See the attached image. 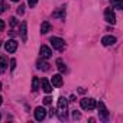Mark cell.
Returning a JSON list of instances; mask_svg holds the SVG:
<instances>
[{"label": "cell", "mask_w": 123, "mask_h": 123, "mask_svg": "<svg viewBox=\"0 0 123 123\" xmlns=\"http://www.w3.org/2000/svg\"><path fill=\"white\" fill-rule=\"evenodd\" d=\"M67 107H68V101L65 97H59L58 98V109H59V119H65L67 117Z\"/></svg>", "instance_id": "6da1fadb"}, {"label": "cell", "mask_w": 123, "mask_h": 123, "mask_svg": "<svg viewBox=\"0 0 123 123\" xmlns=\"http://www.w3.org/2000/svg\"><path fill=\"white\" fill-rule=\"evenodd\" d=\"M49 42H51L52 48H54V49H56V51H62V49H64V46H65L64 39H62V38H58V36H52V38L49 39Z\"/></svg>", "instance_id": "7a4b0ae2"}, {"label": "cell", "mask_w": 123, "mask_h": 123, "mask_svg": "<svg viewBox=\"0 0 123 123\" xmlns=\"http://www.w3.org/2000/svg\"><path fill=\"white\" fill-rule=\"evenodd\" d=\"M96 107L98 109V116H100V119H101L103 122H107V120H109V110L106 109L104 103L100 101L98 104H96Z\"/></svg>", "instance_id": "3957f363"}, {"label": "cell", "mask_w": 123, "mask_h": 123, "mask_svg": "<svg viewBox=\"0 0 123 123\" xmlns=\"http://www.w3.org/2000/svg\"><path fill=\"white\" fill-rule=\"evenodd\" d=\"M80 103H81V107L84 110H94L96 109V104H97L94 98H83Z\"/></svg>", "instance_id": "277c9868"}, {"label": "cell", "mask_w": 123, "mask_h": 123, "mask_svg": "<svg viewBox=\"0 0 123 123\" xmlns=\"http://www.w3.org/2000/svg\"><path fill=\"white\" fill-rule=\"evenodd\" d=\"M104 19H106V22H109V23H111V25L116 23V15H114V12H113L110 7L104 10Z\"/></svg>", "instance_id": "5b68a950"}, {"label": "cell", "mask_w": 123, "mask_h": 123, "mask_svg": "<svg viewBox=\"0 0 123 123\" xmlns=\"http://www.w3.org/2000/svg\"><path fill=\"white\" fill-rule=\"evenodd\" d=\"M5 49L9 52V54H13L16 49H18V42L15 39H9L7 42H5Z\"/></svg>", "instance_id": "8992f818"}, {"label": "cell", "mask_w": 123, "mask_h": 123, "mask_svg": "<svg viewBox=\"0 0 123 123\" xmlns=\"http://www.w3.org/2000/svg\"><path fill=\"white\" fill-rule=\"evenodd\" d=\"M39 54H41V56H42L43 59H49V58L52 56V51H51V48L46 46V45H42V46H41Z\"/></svg>", "instance_id": "52a82bcc"}, {"label": "cell", "mask_w": 123, "mask_h": 123, "mask_svg": "<svg viewBox=\"0 0 123 123\" xmlns=\"http://www.w3.org/2000/svg\"><path fill=\"white\" fill-rule=\"evenodd\" d=\"M46 117V110L43 109V107H36L35 109V119L38 120V122H41V120H43Z\"/></svg>", "instance_id": "ba28073f"}, {"label": "cell", "mask_w": 123, "mask_h": 123, "mask_svg": "<svg viewBox=\"0 0 123 123\" xmlns=\"http://www.w3.org/2000/svg\"><path fill=\"white\" fill-rule=\"evenodd\" d=\"M20 36H22V41L26 42L28 41V23L26 22H22L20 23Z\"/></svg>", "instance_id": "9c48e42d"}, {"label": "cell", "mask_w": 123, "mask_h": 123, "mask_svg": "<svg viewBox=\"0 0 123 123\" xmlns=\"http://www.w3.org/2000/svg\"><path fill=\"white\" fill-rule=\"evenodd\" d=\"M51 83H52V86L54 87H61L64 84V81H62V77H61V74H55L52 78H51Z\"/></svg>", "instance_id": "30bf717a"}, {"label": "cell", "mask_w": 123, "mask_h": 123, "mask_svg": "<svg viewBox=\"0 0 123 123\" xmlns=\"http://www.w3.org/2000/svg\"><path fill=\"white\" fill-rule=\"evenodd\" d=\"M36 68H38V70H42V71H48V70H49V64L42 58V59H38V61H36Z\"/></svg>", "instance_id": "8fae6325"}, {"label": "cell", "mask_w": 123, "mask_h": 123, "mask_svg": "<svg viewBox=\"0 0 123 123\" xmlns=\"http://www.w3.org/2000/svg\"><path fill=\"white\" fill-rule=\"evenodd\" d=\"M41 86H42V90H43L45 93L49 94V93L52 91V84H51L46 78H42V80H41Z\"/></svg>", "instance_id": "7c38bea8"}, {"label": "cell", "mask_w": 123, "mask_h": 123, "mask_svg": "<svg viewBox=\"0 0 123 123\" xmlns=\"http://www.w3.org/2000/svg\"><path fill=\"white\" fill-rule=\"evenodd\" d=\"M101 43L104 45V46H109V45H114L116 43V38L114 36H103L101 38Z\"/></svg>", "instance_id": "4fadbf2b"}, {"label": "cell", "mask_w": 123, "mask_h": 123, "mask_svg": "<svg viewBox=\"0 0 123 123\" xmlns=\"http://www.w3.org/2000/svg\"><path fill=\"white\" fill-rule=\"evenodd\" d=\"M7 70V59L5 56H0V73H5Z\"/></svg>", "instance_id": "5bb4252c"}, {"label": "cell", "mask_w": 123, "mask_h": 123, "mask_svg": "<svg viewBox=\"0 0 123 123\" xmlns=\"http://www.w3.org/2000/svg\"><path fill=\"white\" fill-rule=\"evenodd\" d=\"M56 67H58V70H59L61 73H65V71H67V67H65L64 61L61 59V58H58V59H56Z\"/></svg>", "instance_id": "9a60e30c"}, {"label": "cell", "mask_w": 123, "mask_h": 123, "mask_svg": "<svg viewBox=\"0 0 123 123\" xmlns=\"http://www.w3.org/2000/svg\"><path fill=\"white\" fill-rule=\"evenodd\" d=\"M51 31V23L49 22H42L41 25V33H48Z\"/></svg>", "instance_id": "2e32d148"}, {"label": "cell", "mask_w": 123, "mask_h": 123, "mask_svg": "<svg viewBox=\"0 0 123 123\" xmlns=\"http://www.w3.org/2000/svg\"><path fill=\"white\" fill-rule=\"evenodd\" d=\"M110 3L114 9H123V0H110Z\"/></svg>", "instance_id": "e0dca14e"}, {"label": "cell", "mask_w": 123, "mask_h": 123, "mask_svg": "<svg viewBox=\"0 0 123 123\" xmlns=\"http://www.w3.org/2000/svg\"><path fill=\"white\" fill-rule=\"evenodd\" d=\"M54 18H61V19H64V18H65V7H61L59 12H54Z\"/></svg>", "instance_id": "ac0fdd59"}, {"label": "cell", "mask_w": 123, "mask_h": 123, "mask_svg": "<svg viewBox=\"0 0 123 123\" xmlns=\"http://www.w3.org/2000/svg\"><path fill=\"white\" fill-rule=\"evenodd\" d=\"M38 88H39V80H38V77H33L32 78V90L38 91Z\"/></svg>", "instance_id": "d6986e66"}, {"label": "cell", "mask_w": 123, "mask_h": 123, "mask_svg": "<svg viewBox=\"0 0 123 123\" xmlns=\"http://www.w3.org/2000/svg\"><path fill=\"white\" fill-rule=\"evenodd\" d=\"M6 9H7V5L5 3V0H0V13L6 12Z\"/></svg>", "instance_id": "ffe728a7"}, {"label": "cell", "mask_w": 123, "mask_h": 123, "mask_svg": "<svg viewBox=\"0 0 123 123\" xmlns=\"http://www.w3.org/2000/svg\"><path fill=\"white\" fill-rule=\"evenodd\" d=\"M15 68H16V59L12 58L10 59V70H15Z\"/></svg>", "instance_id": "44dd1931"}, {"label": "cell", "mask_w": 123, "mask_h": 123, "mask_svg": "<svg viewBox=\"0 0 123 123\" xmlns=\"http://www.w3.org/2000/svg\"><path fill=\"white\" fill-rule=\"evenodd\" d=\"M36 3H38V0H28V5H29L31 7H33Z\"/></svg>", "instance_id": "7402d4cb"}, {"label": "cell", "mask_w": 123, "mask_h": 123, "mask_svg": "<svg viewBox=\"0 0 123 123\" xmlns=\"http://www.w3.org/2000/svg\"><path fill=\"white\" fill-rule=\"evenodd\" d=\"M51 100H52V98H51L49 96H46V97L43 98V103H45V104H51Z\"/></svg>", "instance_id": "603a6c76"}, {"label": "cell", "mask_w": 123, "mask_h": 123, "mask_svg": "<svg viewBox=\"0 0 123 123\" xmlns=\"http://www.w3.org/2000/svg\"><path fill=\"white\" fill-rule=\"evenodd\" d=\"M5 28H6V23H5V22H3L2 19H0V31H3Z\"/></svg>", "instance_id": "cb8c5ba5"}, {"label": "cell", "mask_w": 123, "mask_h": 123, "mask_svg": "<svg viewBox=\"0 0 123 123\" xmlns=\"http://www.w3.org/2000/svg\"><path fill=\"white\" fill-rule=\"evenodd\" d=\"M73 117H74V119H80V117H81V114H80V113H77V110H75V111L73 113Z\"/></svg>", "instance_id": "d4e9b609"}, {"label": "cell", "mask_w": 123, "mask_h": 123, "mask_svg": "<svg viewBox=\"0 0 123 123\" xmlns=\"http://www.w3.org/2000/svg\"><path fill=\"white\" fill-rule=\"evenodd\" d=\"M23 13V6H20V9H18V15H22Z\"/></svg>", "instance_id": "484cf974"}, {"label": "cell", "mask_w": 123, "mask_h": 123, "mask_svg": "<svg viewBox=\"0 0 123 123\" xmlns=\"http://www.w3.org/2000/svg\"><path fill=\"white\" fill-rule=\"evenodd\" d=\"M3 103V98H2V96H0V104H2Z\"/></svg>", "instance_id": "4316f807"}, {"label": "cell", "mask_w": 123, "mask_h": 123, "mask_svg": "<svg viewBox=\"0 0 123 123\" xmlns=\"http://www.w3.org/2000/svg\"><path fill=\"white\" fill-rule=\"evenodd\" d=\"M0 90H2V83H0Z\"/></svg>", "instance_id": "83f0119b"}, {"label": "cell", "mask_w": 123, "mask_h": 123, "mask_svg": "<svg viewBox=\"0 0 123 123\" xmlns=\"http://www.w3.org/2000/svg\"><path fill=\"white\" fill-rule=\"evenodd\" d=\"M12 2H19V0H12Z\"/></svg>", "instance_id": "f1b7e54d"}, {"label": "cell", "mask_w": 123, "mask_h": 123, "mask_svg": "<svg viewBox=\"0 0 123 123\" xmlns=\"http://www.w3.org/2000/svg\"><path fill=\"white\" fill-rule=\"evenodd\" d=\"M0 119H2V116H0Z\"/></svg>", "instance_id": "f546056e"}]
</instances>
